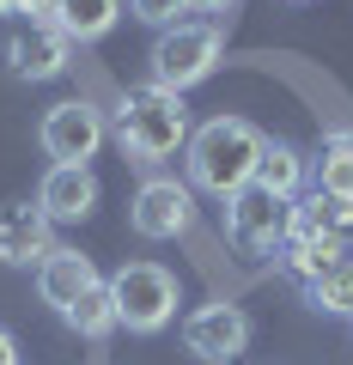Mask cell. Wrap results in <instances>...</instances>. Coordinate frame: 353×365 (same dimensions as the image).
Returning a JSON list of instances; mask_svg holds the SVG:
<instances>
[{
  "instance_id": "cell-13",
  "label": "cell",
  "mask_w": 353,
  "mask_h": 365,
  "mask_svg": "<svg viewBox=\"0 0 353 365\" xmlns=\"http://www.w3.org/2000/svg\"><path fill=\"white\" fill-rule=\"evenodd\" d=\"M116 19H122V0H55L49 25L67 43H98V37L116 31Z\"/></svg>"
},
{
  "instance_id": "cell-15",
  "label": "cell",
  "mask_w": 353,
  "mask_h": 365,
  "mask_svg": "<svg viewBox=\"0 0 353 365\" xmlns=\"http://www.w3.org/2000/svg\"><path fill=\"white\" fill-rule=\"evenodd\" d=\"M61 323L73 329V335H86V341H110V335L122 329V323H116V299H110V280H98L79 304H67Z\"/></svg>"
},
{
  "instance_id": "cell-9",
  "label": "cell",
  "mask_w": 353,
  "mask_h": 365,
  "mask_svg": "<svg viewBox=\"0 0 353 365\" xmlns=\"http://www.w3.org/2000/svg\"><path fill=\"white\" fill-rule=\"evenodd\" d=\"M67 49L73 43L49 19H31V25H19L6 37V67H13V79H55V73H67Z\"/></svg>"
},
{
  "instance_id": "cell-12",
  "label": "cell",
  "mask_w": 353,
  "mask_h": 365,
  "mask_svg": "<svg viewBox=\"0 0 353 365\" xmlns=\"http://www.w3.org/2000/svg\"><path fill=\"white\" fill-rule=\"evenodd\" d=\"M55 250V220L43 207H13L0 213V262L6 268H31Z\"/></svg>"
},
{
  "instance_id": "cell-20",
  "label": "cell",
  "mask_w": 353,
  "mask_h": 365,
  "mask_svg": "<svg viewBox=\"0 0 353 365\" xmlns=\"http://www.w3.org/2000/svg\"><path fill=\"white\" fill-rule=\"evenodd\" d=\"M189 6H195V13H213V19H225L237 6V0H189Z\"/></svg>"
},
{
  "instance_id": "cell-19",
  "label": "cell",
  "mask_w": 353,
  "mask_h": 365,
  "mask_svg": "<svg viewBox=\"0 0 353 365\" xmlns=\"http://www.w3.org/2000/svg\"><path fill=\"white\" fill-rule=\"evenodd\" d=\"M128 13L140 19V25H153V31H170V25H183L189 0H128Z\"/></svg>"
},
{
  "instance_id": "cell-11",
  "label": "cell",
  "mask_w": 353,
  "mask_h": 365,
  "mask_svg": "<svg viewBox=\"0 0 353 365\" xmlns=\"http://www.w3.org/2000/svg\"><path fill=\"white\" fill-rule=\"evenodd\" d=\"M92 287H98V268H92V256H86V250H67V244H55L49 256L37 262V292H43V304H55V311L79 304Z\"/></svg>"
},
{
  "instance_id": "cell-8",
  "label": "cell",
  "mask_w": 353,
  "mask_h": 365,
  "mask_svg": "<svg viewBox=\"0 0 353 365\" xmlns=\"http://www.w3.org/2000/svg\"><path fill=\"white\" fill-rule=\"evenodd\" d=\"M183 347L195 353L201 365H232V359H244V347H250V317L237 311V304H201L183 323Z\"/></svg>"
},
{
  "instance_id": "cell-3",
  "label": "cell",
  "mask_w": 353,
  "mask_h": 365,
  "mask_svg": "<svg viewBox=\"0 0 353 365\" xmlns=\"http://www.w3.org/2000/svg\"><path fill=\"white\" fill-rule=\"evenodd\" d=\"M220 55H225V31L220 25H170V31H158V43H153V55H146V86H158V91H177L183 98L189 86H201V79H213V67H220Z\"/></svg>"
},
{
  "instance_id": "cell-17",
  "label": "cell",
  "mask_w": 353,
  "mask_h": 365,
  "mask_svg": "<svg viewBox=\"0 0 353 365\" xmlns=\"http://www.w3.org/2000/svg\"><path fill=\"white\" fill-rule=\"evenodd\" d=\"M347 225V207H341L335 195H323V189H311V195L292 201V237H329Z\"/></svg>"
},
{
  "instance_id": "cell-6",
  "label": "cell",
  "mask_w": 353,
  "mask_h": 365,
  "mask_svg": "<svg viewBox=\"0 0 353 365\" xmlns=\"http://www.w3.org/2000/svg\"><path fill=\"white\" fill-rule=\"evenodd\" d=\"M189 220H195V189L177 182V177H146L140 189H134V201H128V225H134V237H146V244L183 237Z\"/></svg>"
},
{
  "instance_id": "cell-16",
  "label": "cell",
  "mask_w": 353,
  "mask_h": 365,
  "mask_svg": "<svg viewBox=\"0 0 353 365\" xmlns=\"http://www.w3.org/2000/svg\"><path fill=\"white\" fill-rule=\"evenodd\" d=\"M256 182H262V189H275L280 201H299V189H305V158H299V146L268 140V146H262V165H256Z\"/></svg>"
},
{
  "instance_id": "cell-21",
  "label": "cell",
  "mask_w": 353,
  "mask_h": 365,
  "mask_svg": "<svg viewBox=\"0 0 353 365\" xmlns=\"http://www.w3.org/2000/svg\"><path fill=\"white\" fill-rule=\"evenodd\" d=\"M0 365H19V347H13V335L0 329Z\"/></svg>"
},
{
  "instance_id": "cell-23",
  "label": "cell",
  "mask_w": 353,
  "mask_h": 365,
  "mask_svg": "<svg viewBox=\"0 0 353 365\" xmlns=\"http://www.w3.org/2000/svg\"><path fill=\"white\" fill-rule=\"evenodd\" d=\"M0 13H6V19H19V13H31V6H25V0H0Z\"/></svg>"
},
{
  "instance_id": "cell-7",
  "label": "cell",
  "mask_w": 353,
  "mask_h": 365,
  "mask_svg": "<svg viewBox=\"0 0 353 365\" xmlns=\"http://www.w3.org/2000/svg\"><path fill=\"white\" fill-rule=\"evenodd\" d=\"M104 110H92L86 98H67V104H55V110H43V128H37V140H43V153L55 158V165H86V158L104 146Z\"/></svg>"
},
{
  "instance_id": "cell-22",
  "label": "cell",
  "mask_w": 353,
  "mask_h": 365,
  "mask_svg": "<svg viewBox=\"0 0 353 365\" xmlns=\"http://www.w3.org/2000/svg\"><path fill=\"white\" fill-rule=\"evenodd\" d=\"M25 6H31V19H49L55 13V0H25Z\"/></svg>"
},
{
  "instance_id": "cell-4",
  "label": "cell",
  "mask_w": 353,
  "mask_h": 365,
  "mask_svg": "<svg viewBox=\"0 0 353 365\" xmlns=\"http://www.w3.org/2000/svg\"><path fill=\"white\" fill-rule=\"evenodd\" d=\"M110 299H116V323L134 335H158L177 317V274L158 262H122L110 274Z\"/></svg>"
},
{
  "instance_id": "cell-10",
  "label": "cell",
  "mask_w": 353,
  "mask_h": 365,
  "mask_svg": "<svg viewBox=\"0 0 353 365\" xmlns=\"http://www.w3.org/2000/svg\"><path fill=\"white\" fill-rule=\"evenodd\" d=\"M37 207L49 213L55 225H73L98 207V177L86 165H49L43 170V189H37Z\"/></svg>"
},
{
  "instance_id": "cell-1",
  "label": "cell",
  "mask_w": 353,
  "mask_h": 365,
  "mask_svg": "<svg viewBox=\"0 0 353 365\" xmlns=\"http://www.w3.org/2000/svg\"><path fill=\"white\" fill-rule=\"evenodd\" d=\"M262 146L268 134H256L244 116H213L189 134L183 158H189V189H208V195L232 201L244 182H256V165H262Z\"/></svg>"
},
{
  "instance_id": "cell-2",
  "label": "cell",
  "mask_w": 353,
  "mask_h": 365,
  "mask_svg": "<svg viewBox=\"0 0 353 365\" xmlns=\"http://www.w3.org/2000/svg\"><path fill=\"white\" fill-rule=\"evenodd\" d=\"M116 146L128 165H165L189 146V110L177 91H158V86H134L116 110Z\"/></svg>"
},
{
  "instance_id": "cell-24",
  "label": "cell",
  "mask_w": 353,
  "mask_h": 365,
  "mask_svg": "<svg viewBox=\"0 0 353 365\" xmlns=\"http://www.w3.org/2000/svg\"><path fill=\"white\" fill-rule=\"evenodd\" d=\"M347 323H353V317H347Z\"/></svg>"
},
{
  "instance_id": "cell-14",
  "label": "cell",
  "mask_w": 353,
  "mask_h": 365,
  "mask_svg": "<svg viewBox=\"0 0 353 365\" xmlns=\"http://www.w3.org/2000/svg\"><path fill=\"white\" fill-rule=\"evenodd\" d=\"M317 189H323V195H335L341 207H353V128H329V134H323Z\"/></svg>"
},
{
  "instance_id": "cell-5",
  "label": "cell",
  "mask_w": 353,
  "mask_h": 365,
  "mask_svg": "<svg viewBox=\"0 0 353 365\" xmlns=\"http://www.w3.org/2000/svg\"><path fill=\"white\" fill-rule=\"evenodd\" d=\"M225 237H232L244 256H280V244L292 237V201H280L275 189L244 182L232 201H225Z\"/></svg>"
},
{
  "instance_id": "cell-18",
  "label": "cell",
  "mask_w": 353,
  "mask_h": 365,
  "mask_svg": "<svg viewBox=\"0 0 353 365\" xmlns=\"http://www.w3.org/2000/svg\"><path fill=\"white\" fill-rule=\"evenodd\" d=\"M305 299H311V311H323V317H353V262L323 268L311 287H305Z\"/></svg>"
}]
</instances>
